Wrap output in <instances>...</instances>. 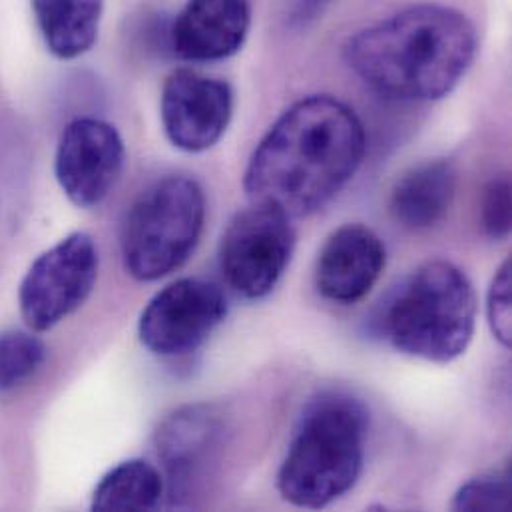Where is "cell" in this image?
<instances>
[{
  "instance_id": "cell-21",
  "label": "cell",
  "mask_w": 512,
  "mask_h": 512,
  "mask_svg": "<svg viewBox=\"0 0 512 512\" xmlns=\"http://www.w3.org/2000/svg\"><path fill=\"white\" fill-rule=\"evenodd\" d=\"M331 0H289V18L293 24H307L317 18Z\"/></svg>"
},
{
  "instance_id": "cell-7",
  "label": "cell",
  "mask_w": 512,
  "mask_h": 512,
  "mask_svg": "<svg viewBox=\"0 0 512 512\" xmlns=\"http://www.w3.org/2000/svg\"><path fill=\"white\" fill-rule=\"evenodd\" d=\"M293 248L291 218L252 204L228 224L220 244V267L236 293L246 299H261L283 277Z\"/></svg>"
},
{
  "instance_id": "cell-3",
  "label": "cell",
  "mask_w": 512,
  "mask_h": 512,
  "mask_svg": "<svg viewBox=\"0 0 512 512\" xmlns=\"http://www.w3.org/2000/svg\"><path fill=\"white\" fill-rule=\"evenodd\" d=\"M365 407L341 391L309 401L277 473L281 497L299 509H325L351 491L363 469Z\"/></svg>"
},
{
  "instance_id": "cell-12",
  "label": "cell",
  "mask_w": 512,
  "mask_h": 512,
  "mask_svg": "<svg viewBox=\"0 0 512 512\" xmlns=\"http://www.w3.org/2000/svg\"><path fill=\"white\" fill-rule=\"evenodd\" d=\"M252 26L250 0H188L172 24V48L188 62L238 54Z\"/></svg>"
},
{
  "instance_id": "cell-15",
  "label": "cell",
  "mask_w": 512,
  "mask_h": 512,
  "mask_svg": "<svg viewBox=\"0 0 512 512\" xmlns=\"http://www.w3.org/2000/svg\"><path fill=\"white\" fill-rule=\"evenodd\" d=\"M164 497L160 471L142 461H124L108 471L92 495L94 511H154Z\"/></svg>"
},
{
  "instance_id": "cell-17",
  "label": "cell",
  "mask_w": 512,
  "mask_h": 512,
  "mask_svg": "<svg viewBox=\"0 0 512 512\" xmlns=\"http://www.w3.org/2000/svg\"><path fill=\"white\" fill-rule=\"evenodd\" d=\"M46 357L44 343L26 331L0 333V393H8L38 373Z\"/></svg>"
},
{
  "instance_id": "cell-2",
  "label": "cell",
  "mask_w": 512,
  "mask_h": 512,
  "mask_svg": "<svg viewBox=\"0 0 512 512\" xmlns=\"http://www.w3.org/2000/svg\"><path fill=\"white\" fill-rule=\"evenodd\" d=\"M477 48V30L463 12L417 4L353 34L343 56L375 92L393 100L431 102L455 90Z\"/></svg>"
},
{
  "instance_id": "cell-10",
  "label": "cell",
  "mask_w": 512,
  "mask_h": 512,
  "mask_svg": "<svg viewBox=\"0 0 512 512\" xmlns=\"http://www.w3.org/2000/svg\"><path fill=\"white\" fill-rule=\"evenodd\" d=\"M234 92L226 80L190 68L174 70L162 88L160 114L168 140L190 154L206 152L226 134Z\"/></svg>"
},
{
  "instance_id": "cell-4",
  "label": "cell",
  "mask_w": 512,
  "mask_h": 512,
  "mask_svg": "<svg viewBox=\"0 0 512 512\" xmlns=\"http://www.w3.org/2000/svg\"><path fill=\"white\" fill-rule=\"evenodd\" d=\"M475 323L473 283L445 259L419 265L395 289L381 315L383 335L397 351L441 365L467 351Z\"/></svg>"
},
{
  "instance_id": "cell-8",
  "label": "cell",
  "mask_w": 512,
  "mask_h": 512,
  "mask_svg": "<svg viewBox=\"0 0 512 512\" xmlns=\"http://www.w3.org/2000/svg\"><path fill=\"white\" fill-rule=\"evenodd\" d=\"M226 315L228 301L216 283L186 277L150 299L142 311L138 335L152 353L178 357L196 351Z\"/></svg>"
},
{
  "instance_id": "cell-9",
  "label": "cell",
  "mask_w": 512,
  "mask_h": 512,
  "mask_svg": "<svg viewBox=\"0 0 512 512\" xmlns=\"http://www.w3.org/2000/svg\"><path fill=\"white\" fill-rule=\"evenodd\" d=\"M126 160L120 132L98 118L70 122L56 148L54 174L66 198L78 208L102 204L118 184Z\"/></svg>"
},
{
  "instance_id": "cell-11",
  "label": "cell",
  "mask_w": 512,
  "mask_h": 512,
  "mask_svg": "<svg viewBox=\"0 0 512 512\" xmlns=\"http://www.w3.org/2000/svg\"><path fill=\"white\" fill-rule=\"evenodd\" d=\"M385 259V246L373 230L359 224L341 226L319 252L315 287L333 303H357L379 281Z\"/></svg>"
},
{
  "instance_id": "cell-16",
  "label": "cell",
  "mask_w": 512,
  "mask_h": 512,
  "mask_svg": "<svg viewBox=\"0 0 512 512\" xmlns=\"http://www.w3.org/2000/svg\"><path fill=\"white\" fill-rule=\"evenodd\" d=\"M218 421L208 409L190 407L176 413L160 431L158 453L164 459L170 475L186 477L192 467L208 453L218 435Z\"/></svg>"
},
{
  "instance_id": "cell-5",
  "label": "cell",
  "mask_w": 512,
  "mask_h": 512,
  "mask_svg": "<svg viewBox=\"0 0 512 512\" xmlns=\"http://www.w3.org/2000/svg\"><path fill=\"white\" fill-rule=\"evenodd\" d=\"M206 220L200 184L168 176L146 188L132 204L122 230V259L138 281H156L194 254Z\"/></svg>"
},
{
  "instance_id": "cell-1",
  "label": "cell",
  "mask_w": 512,
  "mask_h": 512,
  "mask_svg": "<svg viewBox=\"0 0 512 512\" xmlns=\"http://www.w3.org/2000/svg\"><path fill=\"white\" fill-rule=\"evenodd\" d=\"M365 150V128L353 108L331 96H309L289 106L257 144L244 190L256 206L305 218L349 184Z\"/></svg>"
},
{
  "instance_id": "cell-6",
  "label": "cell",
  "mask_w": 512,
  "mask_h": 512,
  "mask_svg": "<svg viewBox=\"0 0 512 512\" xmlns=\"http://www.w3.org/2000/svg\"><path fill=\"white\" fill-rule=\"evenodd\" d=\"M98 279V250L84 232H74L36 257L20 291V315L32 331H48L74 313Z\"/></svg>"
},
{
  "instance_id": "cell-20",
  "label": "cell",
  "mask_w": 512,
  "mask_h": 512,
  "mask_svg": "<svg viewBox=\"0 0 512 512\" xmlns=\"http://www.w3.org/2000/svg\"><path fill=\"white\" fill-rule=\"evenodd\" d=\"M481 220L489 238L507 240L511 234V180L507 176L489 182L481 202Z\"/></svg>"
},
{
  "instance_id": "cell-19",
  "label": "cell",
  "mask_w": 512,
  "mask_h": 512,
  "mask_svg": "<svg viewBox=\"0 0 512 512\" xmlns=\"http://www.w3.org/2000/svg\"><path fill=\"white\" fill-rule=\"evenodd\" d=\"M487 315L493 335L501 345L511 347L512 343V261L511 257L499 267L487 299Z\"/></svg>"
},
{
  "instance_id": "cell-13",
  "label": "cell",
  "mask_w": 512,
  "mask_h": 512,
  "mask_svg": "<svg viewBox=\"0 0 512 512\" xmlns=\"http://www.w3.org/2000/svg\"><path fill=\"white\" fill-rule=\"evenodd\" d=\"M457 192V170L449 160H429L409 170L393 188L391 214L407 230L437 226Z\"/></svg>"
},
{
  "instance_id": "cell-18",
  "label": "cell",
  "mask_w": 512,
  "mask_h": 512,
  "mask_svg": "<svg viewBox=\"0 0 512 512\" xmlns=\"http://www.w3.org/2000/svg\"><path fill=\"white\" fill-rule=\"evenodd\" d=\"M453 511H511V473L491 471L465 483L453 503Z\"/></svg>"
},
{
  "instance_id": "cell-14",
  "label": "cell",
  "mask_w": 512,
  "mask_h": 512,
  "mask_svg": "<svg viewBox=\"0 0 512 512\" xmlns=\"http://www.w3.org/2000/svg\"><path fill=\"white\" fill-rule=\"evenodd\" d=\"M32 10L50 54L74 60L98 40L104 0H32Z\"/></svg>"
}]
</instances>
